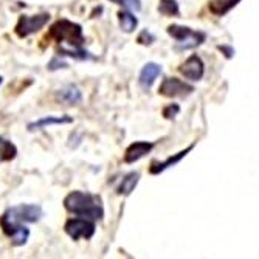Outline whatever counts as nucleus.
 <instances>
[{
  "instance_id": "nucleus-1",
  "label": "nucleus",
  "mask_w": 259,
  "mask_h": 259,
  "mask_svg": "<svg viewBox=\"0 0 259 259\" xmlns=\"http://www.w3.org/2000/svg\"><path fill=\"white\" fill-rule=\"evenodd\" d=\"M44 218V209L40 205L22 203L8 208L0 218V227L4 233L11 239L16 247L27 244L30 238V230L23 224H34Z\"/></svg>"
},
{
  "instance_id": "nucleus-14",
  "label": "nucleus",
  "mask_w": 259,
  "mask_h": 259,
  "mask_svg": "<svg viewBox=\"0 0 259 259\" xmlns=\"http://www.w3.org/2000/svg\"><path fill=\"white\" fill-rule=\"evenodd\" d=\"M140 182V174L132 171L129 174H126L121 180V183L118 185V188H116V191H118V194H124V196H129L134 190L135 186L138 185Z\"/></svg>"
},
{
  "instance_id": "nucleus-2",
  "label": "nucleus",
  "mask_w": 259,
  "mask_h": 259,
  "mask_svg": "<svg viewBox=\"0 0 259 259\" xmlns=\"http://www.w3.org/2000/svg\"><path fill=\"white\" fill-rule=\"evenodd\" d=\"M49 37L56 40L58 44L68 45V49H64L62 47L59 50L61 56H70V58H76V59H89L90 58V53L84 52V49H82V45L85 42V37L82 34V27L72 20L61 19V20L55 22L49 31Z\"/></svg>"
},
{
  "instance_id": "nucleus-16",
  "label": "nucleus",
  "mask_w": 259,
  "mask_h": 259,
  "mask_svg": "<svg viewBox=\"0 0 259 259\" xmlns=\"http://www.w3.org/2000/svg\"><path fill=\"white\" fill-rule=\"evenodd\" d=\"M17 155V148L11 143L10 140L0 137V163L11 161Z\"/></svg>"
},
{
  "instance_id": "nucleus-25",
  "label": "nucleus",
  "mask_w": 259,
  "mask_h": 259,
  "mask_svg": "<svg viewBox=\"0 0 259 259\" xmlns=\"http://www.w3.org/2000/svg\"><path fill=\"white\" fill-rule=\"evenodd\" d=\"M2 82H4V78H2V76H0V84H2Z\"/></svg>"
},
{
  "instance_id": "nucleus-20",
  "label": "nucleus",
  "mask_w": 259,
  "mask_h": 259,
  "mask_svg": "<svg viewBox=\"0 0 259 259\" xmlns=\"http://www.w3.org/2000/svg\"><path fill=\"white\" fill-rule=\"evenodd\" d=\"M121 5L131 11H140L141 10V0H123Z\"/></svg>"
},
{
  "instance_id": "nucleus-24",
  "label": "nucleus",
  "mask_w": 259,
  "mask_h": 259,
  "mask_svg": "<svg viewBox=\"0 0 259 259\" xmlns=\"http://www.w3.org/2000/svg\"><path fill=\"white\" fill-rule=\"evenodd\" d=\"M110 2H115V4H120V5H121V4H123V0H110Z\"/></svg>"
},
{
  "instance_id": "nucleus-22",
  "label": "nucleus",
  "mask_w": 259,
  "mask_h": 259,
  "mask_svg": "<svg viewBox=\"0 0 259 259\" xmlns=\"http://www.w3.org/2000/svg\"><path fill=\"white\" fill-rule=\"evenodd\" d=\"M179 112H180V107H179L177 104H169L166 109L163 110V115L166 116V118H169V120H171V118H174V116H176Z\"/></svg>"
},
{
  "instance_id": "nucleus-19",
  "label": "nucleus",
  "mask_w": 259,
  "mask_h": 259,
  "mask_svg": "<svg viewBox=\"0 0 259 259\" xmlns=\"http://www.w3.org/2000/svg\"><path fill=\"white\" fill-rule=\"evenodd\" d=\"M154 40H155V36H154L152 33H149L148 30L141 31L140 36H138V42H140L141 45H151Z\"/></svg>"
},
{
  "instance_id": "nucleus-6",
  "label": "nucleus",
  "mask_w": 259,
  "mask_h": 259,
  "mask_svg": "<svg viewBox=\"0 0 259 259\" xmlns=\"http://www.w3.org/2000/svg\"><path fill=\"white\" fill-rule=\"evenodd\" d=\"M49 20H50L49 13L34 14V16H20L16 25V33L19 37H28L30 34L44 28Z\"/></svg>"
},
{
  "instance_id": "nucleus-15",
  "label": "nucleus",
  "mask_w": 259,
  "mask_h": 259,
  "mask_svg": "<svg viewBox=\"0 0 259 259\" xmlns=\"http://www.w3.org/2000/svg\"><path fill=\"white\" fill-rule=\"evenodd\" d=\"M239 2H241V0H213V2L209 4V10L216 16H225Z\"/></svg>"
},
{
  "instance_id": "nucleus-21",
  "label": "nucleus",
  "mask_w": 259,
  "mask_h": 259,
  "mask_svg": "<svg viewBox=\"0 0 259 259\" xmlns=\"http://www.w3.org/2000/svg\"><path fill=\"white\" fill-rule=\"evenodd\" d=\"M65 67H67V62L61 61V56H55L52 62L49 64V70H52V72H55L58 68H65Z\"/></svg>"
},
{
  "instance_id": "nucleus-5",
  "label": "nucleus",
  "mask_w": 259,
  "mask_h": 259,
  "mask_svg": "<svg viewBox=\"0 0 259 259\" xmlns=\"http://www.w3.org/2000/svg\"><path fill=\"white\" fill-rule=\"evenodd\" d=\"M64 230L73 241H79L82 238L92 239L93 234L97 231V227H95V221L78 216V218L68 219L64 225Z\"/></svg>"
},
{
  "instance_id": "nucleus-4",
  "label": "nucleus",
  "mask_w": 259,
  "mask_h": 259,
  "mask_svg": "<svg viewBox=\"0 0 259 259\" xmlns=\"http://www.w3.org/2000/svg\"><path fill=\"white\" fill-rule=\"evenodd\" d=\"M168 34L177 40V50H190L196 49L200 44L205 42L206 34L202 31H196L188 27H180V25H171L168 27Z\"/></svg>"
},
{
  "instance_id": "nucleus-12",
  "label": "nucleus",
  "mask_w": 259,
  "mask_h": 259,
  "mask_svg": "<svg viewBox=\"0 0 259 259\" xmlns=\"http://www.w3.org/2000/svg\"><path fill=\"white\" fill-rule=\"evenodd\" d=\"M73 123V118L68 115L64 116H44V118L33 121L28 124V131H40L45 127H50V126H59V124H70Z\"/></svg>"
},
{
  "instance_id": "nucleus-11",
  "label": "nucleus",
  "mask_w": 259,
  "mask_h": 259,
  "mask_svg": "<svg viewBox=\"0 0 259 259\" xmlns=\"http://www.w3.org/2000/svg\"><path fill=\"white\" fill-rule=\"evenodd\" d=\"M161 73V65L155 64V62H148L140 72V78H138V84L143 89H149L155 79L160 76Z\"/></svg>"
},
{
  "instance_id": "nucleus-18",
  "label": "nucleus",
  "mask_w": 259,
  "mask_h": 259,
  "mask_svg": "<svg viewBox=\"0 0 259 259\" xmlns=\"http://www.w3.org/2000/svg\"><path fill=\"white\" fill-rule=\"evenodd\" d=\"M158 11L164 16H179L177 0H160Z\"/></svg>"
},
{
  "instance_id": "nucleus-8",
  "label": "nucleus",
  "mask_w": 259,
  "mask_h": 259,
  "mask_svg": "<svg viewBox=\"0 0 259 259\" xmlns=\"http://www.w3.org/2000/svg\"><path fill=\"white\" fill-rule=\"evenodd\" d=\"M179 72L190 81H200L205 73L203 61L197 55H193L179 67Z\"/></svg>"
},
{
  "instance_id": "nucleus-9",
  "label": "nucleus",
  "mask_w": 259,
  "mask_h": 259,
  "mask_svg": "<svg viewBox=\"0 0 259 259\" xmlns=\"http://www.w3.org/2000/svg\"><path fill=\"white\" fill-rule=\"evenodd\" d=\"M193 148H194V145H190L186 149H183V151L177 152L176 155L168 157L164 161H152V163H151V168H149L151 174H160V172H163V171H166L168 168L174 166V164H177L183 157H186V155H188V152H191V151H193Z\"/></svg>"
},
{
  "instance_id": "nucleus-10",
  "label": "nucleus",
  "mask_w": 259,
  "mask_h": 259,
  "mask_svg": "<svg viewBox=\"0 0 259 259\" xmlns=\"http://www.w3.org/2000/svg\"><path fill=\"white\" fill-rule=\"evenodd\" d=\"M152 148H154V145L152 143H148V141H135V143H132L126 149L124 161L126 163H135L140 158H143L146 154H149L152 151Z\"/></svg>"
},
{
  "instance_id": "nucleus-23",
  "label": "nucleus",
  "mask_w": 259,
  "mask_h": 259,
  "mask_svg": "<svg viewBox=\"0 0 259 259\" xmlns=\"http://www.w3.org/2000/svg\"><path fill=\"white\" fill-rule=\"evenodd\" d=\"M219 49H221L222 52H225V53H227V55H225L227 58H231V56L234 55V52H233L231 49H227V47H219Z\"/></svg>"
},
{
  "instance_id": "nucleus-3",
  "label": "nucleus",
  "mask_w": 259,
  "mask_h": 259,
  "mask_svg": "<svg viewBox=\"0 0 259 259\" xmlns=\"http://www.w3.org/2000/svg\"><path fill=\"white\" fill-rule=\"evenodd\" d=\"M64 206L68 213L92 221H101L104 218V208L101 199L82 191H73L64 199Z\"/></svg>"
},
{
  "instance_id": "nucleus-7",
  "label": "nucleus",
  "mask_w": 259,
  "mask_h": 259,
  "mask_svg": "<svg viewBox=\"0 0 259 259\" xmlns=\"http://www.w3.org/2000/svg\"><path fill=\"white\" fill-rule=\"evenodd\" d=\"M194 92V87L186 84L185 81L179 79V78H166L163 79V82L160 84L158 93L166 98H183L191 95Z\"/></svg>"
},
{
  "instance_id": "nucleus-13",
  "label": "nucleus",
  "mask_w": 259,
  "mask_h": 259,
  "mask_svg": "<svg viewBox=\"0 0 259 259\" xmlns=\"http://www.w3.org/2000/svg\"><path fill=\"white\" fill-rule=\"evenodd\" d=\"M58 101L65 103L67 106H75L79 104L82 101V95H81V90L76 85H67L62 90L58 92L56 95Z\"/></svg>"
},
{
  "instance_id": "nucleus-17",
  "label": "nucleus",
  "mask_w": 259,
  "mask_h": 259,
  "mask_svg": "<svg viewBox=\"0 0 259 259\" xmlns=\"http://www.w3.org/2000/svg\"><path fill=\"white\" fill-rule=\"evenodd\" d=\"M118 19H120V27L124 33H132L138 25V19L131 13V10L118 13Z\"/></svg>"
}]
</instances>
